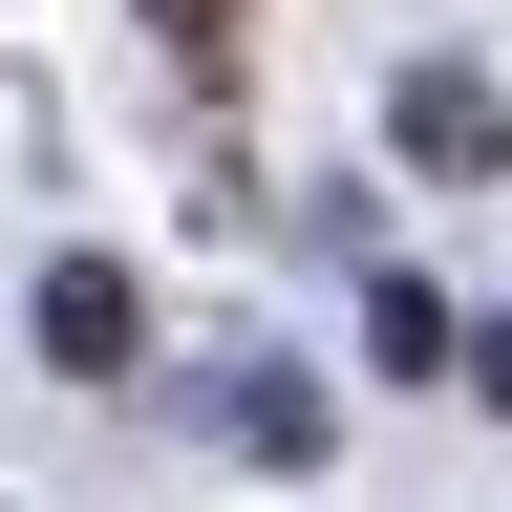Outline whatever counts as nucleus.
<instances>
[{
  "mask_svg": "<svg viewBox=\"0 0 512 512\" xmlns=\"http://www.w3.org/2000/svg\"><path fill=\"white\" fill-rule=\"evenodd\" d=\"M363 342H384V384H448V299H427V278H384V299H363Z\"/></svg>",
  "mask_w": 512,
  "mask_h": 512,
  "instance_id": "3",
  "label": "nucleus"
},
{
  "mask_svg": "<svg viewBox=\"0 0 512 512\" xmlns=\"http://www.w3.org/2000/svg\"><path fill=\"white\" fill-rule=\"evenodd\" d=\"M406 171H512V107H491V64H406Z\"/></svg>",
  "mask_w": 512,
  "mask_h": 512,
  "instance_id": "2",
  "label": "nucleus"
},
{
  "mask_svg": "<svg viewBox=\"0 0 512 512\" xmlns=\"http://www.w3.org/2000/svg\"><path fill=\"white\" fill-rule=\"evenodd\" d=\"M235 22H256V0H150V43H171V64H235Z\"/></svg>",
  "mask_w": 512,
  "mask_h": 512,
  "instance_id": "5",
  "label": "nucleus"
},
{
  "mask_svg": "<svg viewBox=\"0 0 512 512\" xmlns=\"http://www.w3.org/2000/svg\"><path fill=\"white\" fill-rule=\"evenodd\" d=\"M235 448L256 470H320V384H235Z\"/></svg>",
  "mask_w": 512,
  "mask_h": 512,
  "instance_id": "4",
  "label": "nucleus"
},
{
  "mask_svg": "<svg viewBox=\"0 0 512 512\" xmlns=\"http://www.w3.org/2000/svg\"><path fill=\"white\" fill-rule=\"evenodd\" d=\"M43 363H64V384H128V363H150V299H128V256H43Z\"/></svg>",
  "mask_w": 512,
  "mask_h": 512,
  "instance_id": "1",
  "label": "nucleus"
},
{
  "mask_svg": "<svg viewBox=\"0 0 512 512\" xmlns=\"http://www.w3.org/2000/svg\"><path fill=\"white\" fill-rule=\"evenodd\" d=\"M448 363H470V384H491V406H512V320H491V342H448Z\"/></svg>",
  "mask_w": 512,
  "mask_h": 512,
  "instance_id": "6",
  "label": "nucleus"
}]
</instances>
